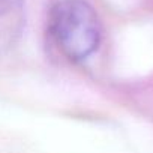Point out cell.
I'll return each instance as SVG.
<instances>
[{
    "mask_svg": "<svg viewBox=\"0 0 153 153\" xmlns=\"http://www.w3.org/2000/svg\"><path fill=\"white\" fill-rule=\"evenodd\" d=\"M48 27L59 50L74 62L86 60L101 44L99 17L84 0L57 2L51 8Z\"/></svg>",
    "mask_w": 153,
    "mask_h": 153,
    "instance_id": "cell-1",
    "label": "cell"
},
{
    "mask_svg": "<svg viewBox=\"0 0 153 153\" xmlns=\"http://www.w3.org/2000/svg\"><path fill=\"white\" fill-rule=\"evenodd\" d=\"M24 0H0V57L8 54L23 35Z\"/></svg>",
    "mask_w": 153,
    "mask_h": 153,
    "instance_id": "cell-2",
    "label": "cell"
}]
</instances>
